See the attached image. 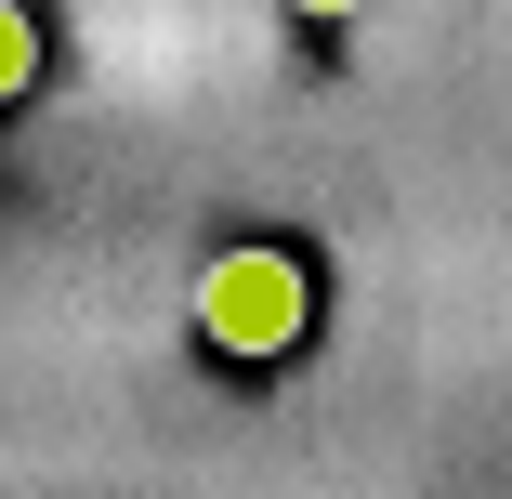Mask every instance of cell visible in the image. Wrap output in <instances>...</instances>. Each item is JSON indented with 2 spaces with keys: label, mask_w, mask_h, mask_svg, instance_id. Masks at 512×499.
<instances>
[{
  "label": "cell",
  "mask_w": 512,
  "mask_h": 499,
  "mask_svg": "<svg viewBox=\"0 0 512 499\" xmlns=\"http://www.w3.org/2000/svg\"><path fill=\"white\" fill-rule=\"evenodd\" d=\"M302 316H316V276H302L289 250H224L211 276H197V342L237 355V368L289 355V342H302Z\"/></svg>",
  "instance_id": "1"
},
{
  "label": "cell",
  "mask_w": 512,
  "mask_h": 499,
  "mask_svg": "<svg viewBox=\"0 0 512 499\" xmlns=\"http://www.w3.org/2000/svg\"><path fill=\"white\" fill-rule=\"evenodd\" d=\"M289 14H316V27H342V14H368V0H289Z\"/></svg>",
  "instance_id": "3"
},
{
  "label": "cell",
  "mask_w": 512,
  "mask_h": 499,
  "mask_svg": "<svg viewBox=\"0 0 512 499\" xmlns=\"http://www.w3.org/2000/svg\"><path fill=\"white\" fill-rule=\"evenodd\" d=\"M27 79H40V27L14 14V0H0V106H14V92H27Z\"/></svg>",
  "instance_id": "2"
}]
</instances>
